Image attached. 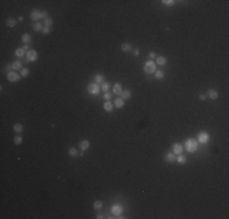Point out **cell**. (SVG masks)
I'll return each instance as SVG.
<instances>
[{
	"label": "cell",
	"mask_w": 229,
	"mask_h": 219,
	"mask_svg": "<svg viewBox=\"0 0 229 219\" xmlns=\"http://www.w3.org/2000/svg\"><path fill=\"white\" fill-rule=\"evenodd\" d=\"M185 148L188 152H190V153H193V152H195L196 150H198V141H195L194 139H188L185 141Z\"/></svg>",
	"instance_id": "6da1fadb"
},
{
	"label": "cell",
	"mask_w": 229,
	"mask_h": 219,
	"mask_svg": "<svg viewBox=\"0 0 229 219\" xmlns=\"http://www.w3.org/2000/svg\"><path fill=\"white\" fill-rule=\"evenodd\" d=\"M144 71L147 73V74H152V73L156 72V65L154 61H147L145 65H144Z\"/></svg>",
	"instance_id": "7a4b0ae2"
},
{
	"label": "cell",
	"mask_w": 229,
	"mask_h": 219,
	"mask_svg": "<svg viewBox=\"0 0 229 219\" xmlns=\"http://www.w3.org/2000/svg\"><path fill=\"white\" fill-rule=\"evenodd\" d=\"M99 91H100V87H99L98 84L91 83V84L88 85V93H89V94H91V95H98Z\"/></svg>",
	"instance_id": "3957f363"
},
{
	"label": "cell",
	"mask_w": 229,
	"mask_h": 219,
	"mask_svg": "<svg viewBox=\"0 0 229 219\" xmlns=\"http://www.w3.org/2000/svg\"><path fill=\"white\" fill-rule=\"evenodd\" d=\"M208 139H210V135L207 133H205V131H201V133H199V135H198V141L200 144H206L208 141Z\"/></svg>",
	"instance_id": "277c9868"
},
{
	"label": "cell",
	"mask_w": 229,
	"mask_h": 219,
	"mask_svg": "<svg viewBox=\"0 0 229 219\" xmlns=\"http://www.w3.org/2000/svg\"><path fill=\"white\" fill-rule=\"evenodd\" d=\"M38 58V52L35 50H29L27 52V60L28 62H32V61H35Z\"/></svg>",
	"instance_id": "5b68a950"
},
{
	"label": "cell",
	"mask_w": 229,
	"mask_h": 219,
	"mask_svg": "<svg viewBox=\"0 0 229 219\" xmlns=\"http://www.w3.org/2000/svg\"><path fill=\"white\" fill-rule=\"evenodd\" d=\"M30 18L33 20V21H37L38 22V20H40L42 18V11H39V10H32V12H30Z\"/></svg>",
	"instance_id": "8992f818"
},
{
	"label": "cell",
	"mask_w": 229,
	"mask_h": 219,
	"mask_svg": "<svg viewBox=\"0 0 229 219\" xmlns=\"http://www.w3.org/2000/svg\"><path fill=\"white\" fill-rule=\"evenodd\" d=\"M182 152H183V145L182 144H178V143L173 144V153L174 155H182Z\"/></svg>",
	"instance_id": "52a82bcc"
},
{
	"label": "cell",
	"mask_w": 229,
	"mask_h": 219,
	"mask_svg": "<svg viewBox=\"0 0 229 219\" xmlns=\"http://www.w3.org/2000/svg\"><path fill=\"white\" fill-rule=\"evenodd\" d=\"M7 79L10 82H17V80H20V75L17 74V72L12 71V72L7 73Z\"/></svg>",
	"instance_id": "ba28073f"
},
{
	"label": "cell",
	"mask_w": 229,
	"mask_h": 219,
	"mask_svg": "<svg viewBox=\"0 0 229 219\" xmlns=\"http://www.w3.org/2000/svg\"><path fill=\"white\" fill-rule=\"evenodd\" d=\"M207 96H208L211 100H216V99L218 97V93L216 91L215 89H210L208 93H207Z\"/></svg>",
	"instance_id": "9c48e42d"
},
{
	"label": "cell",
	"mask_w": 229,
	"mask_h": 219,
	"mask_svg": "<svg viewBox=\"0 0 229 219\" xmlns=\"http://www.w3.org/2000/svg\"><path fill=\"white\" fill-rule=\"evenodd\" d=\"M111 211H112V213H114V216H121V213H122V211H123V209H122V207H121V206H117V204H116V206L112 207V209H111Z\"/></svg>",
	"instance_id": "30bf717a"
},
{
	"label": "cell",
	"mask_w": 229,
	"mask_h": 219,
	"mask_svg": "<svg viewBox=\"0 0 229 219\" xmlns=\"http://www.w3.org/2000/svg\"><path fill=\"white\" fill-rule=\"evenodd\" d=\"M124 106V100L122 99V97H118V99H116L114 100V107H117V108H122Z\"/></svg>",
	"instance_id": "8fae6325"
},
{
	"label": "cell",
	"mask_w": 229,
	"mask_h": 219,
	"mask_svg": "<svg viewBox=\"0 0 229 219\" xmlns=\"http://www.w3.org/2000/svg\"><path fill=\"white\" fill-rule=\"evenodd\" d=\"M112 108H114V103L111 101H106L104 103V110H105L106 112H111Z\"/></svg>",
	"instance_id": "7c38bea8"
},
{
	"label": "cell",
	"mask_w": 229,
	"mask_h": 219,
	"mask_svg": "<svg viewBox=\"0 0 229 219\" xmlns=\"http://www.w3.org/2000/svg\"><path fill=\"white\" fill-rule=\"evenodd\" d=\"M114 93L117 94V95L122 94V85H121V83H116L114 85Z\"/></svg>",
	"instance_id": "4fadbf2b"
},
{
	"label": "cell",
	"mask_w": 229,
	"mask_h": 219,
	"mask_svg": "<svg viewBox=\"0 0 229 219\" xmlns=\"http://www.w3.org/2000/svg\"><path fill=\"white\" fill-rule=\"evenodd\" d=\"M79 147H81L82 151L88 150V148H89V141H88V140H82V141L79 143Z\"/></svg>",
	"instance_id": "5bb4252c"
},
{
	"label": "cell",
	"mask_w": 229,
	"mask_h": 219,
	"mask_svg": "<svg viewBox=\"0 0 229 219\" xmlns=\"http://www.w3.org/2000/svg\"><path fill=\"white\" fill-rule=\"evenodd\" d=\"M166 162H168V163H172L173 161H175V157H174V153H173V151L172 152H168L167 155H166Z\"/></svg>",
	"instance_id": "9a60e30c"
},
{
	"label": "cell",
	"mask_w": 229,
	"mask_h": 219,
	"mask_svg": "<svg viewBox=\"0 0 229 219\" xmlns=\"http://www.w3.org/2000/svg\"><path fill=\"white\" fill-rule=\"evenodd\" d=\"M121 49H122V51H124V52H128V51H130V50H132V44H129V43L122 44Z\"/></svg>",
	"instance_id": "2e32d148"
},
{
	"label": "cell",
	"mask_w": 229,
	"mask_h": 219,
	"mask_svg": "<svg viewBox=\"0 0 229 219\" xmlns=\"http://www.w3.org/2000/svg\"><path fill=\"white\" fill-rule=\"evenodd\" d=\"M21 39H22V42H23V43L28 45V43L32 40V37H30V34H27V33H26V34H23V35H22V38H21Z\"/></svg>",
	"instance_id": "e0dca14e"
},
{
	"label": "cell",
	"mask_w": 229,
	"mask_h": 219,
	"mask_svg": "<svg viewBox=\"0 0 229 219\" xmlns=\"http://www.w3.org/2000/svg\"><path fill=\"white\" fill-rule=\"evenodd\" d=\"M16 23H17V21H16L15 18H7V20H6V26H7V27H15Z\"/></svg>",
	"instance_id": "ac0fdd59"
},
{
	"label": "cell",
	"mask_w": 229,
	"mask_h": 219,
	"mask_svg": "<svg viewBox=\"0 0 229 219\" xmlns=\"http://www.w3.org/2000/svg\"><path fill=\"white\" fill-rule=\"evenodd\" d=\"M156 61H157V65H160V66H163V65H166V62H167V58L165 57V56H158Z\"/></svg>",
	"instance_id": "d6986e66"
},
{
	"label": "cell",
	"mask_w": 229,
	"mask_h": 219,
	"mask_svg": "<svg viewBox=\"0 0 229 219\" xmlns=\"http://www.w3.org/2000/svg\"><path fill=\"white\" fill-rule=\"evenodd\" d=\"M21 68H22V63H21L20 61H15L14 63H12V70H14V71L21 70Z\"/></svg>",
	"instance_id": "ffe728a7"
},
{
	"label": "cell",
	"mask_w": 229,
	"mask_h": 219,
	"mask_svg": "<svg viewBox=\"0 0 229 219\" xmlns=\"http://www.w3.org/2000/svg\"><path fill=\"white\" fill-rule=\"evenodd\" d=\"M94 79H95V82H96V83H104V80H105V77H104L102 74H95Z\"/></svg>",
	"instance_id": "44dd1931"
},
{
	"label": "cell",
	"mask_w": 229,
	"mask_h": 219,
	"mask_svg": "<svg viewBox=\"0 0 229 219\" xmlns=\"http://www.w3.org/2000/svg\"><path fill=\"white\" fill-rule=\"evenodd\" d=\"M122 99L123 100H127V99H129L130 96H132V93L129 91V90H124V91H122Z\"/></svg>",
	"instance_id": "7402d4cb"
},
{
	"label": "cell",
	"mask_w": 229,
	"mask_h": 219,
	"mask_svg": "<svg viewBox=\"0 0 229 219\" xmlns=\"http://www.w3.org/2000/svg\"><path fill=\"white\" fill-rule=\"evenodd\" d=\"M15 55H16L17 57H22V56L25 55V50H23V48H20V49H17V50L15 51Z\"/></svg>",
	"instance_id": "603a6c76"
},
{
	"label": "cell",
	"mask_w": 229,
	"mask_h": 219,
	"mask_svg": "<svg viewBox=\"0 0 229 219\" xmlns=\"http://www.w3.org/2000/svg\"><path fill=\"white\" fill-rule=\"evenodd\" d=\"M175 161H177L179 164H184V163L186 162V158L184 157V156H182V155H178V157L175 158Z\"/></svg>",
	"instance_id": "cb8c5ba5"
},
{
	"label": "cell",
	"mask_w": 229,
	"mask_h": 219,
	"mask_svg": "<svg viewBox=\"0 0 229 219\" xmlns=\"http://www.w3.org/2000/svg\"><path fill=\"white\" fill-rule=\"evenodd\" d=\"M14 130L16 131V133H21V131L23 130V127H22V124H20V123H16L14 125Z\"/></svg>",
	"instance_id": "d4e9b609"
},
{
	"label": "cell",
	"mask_w": 229,
	"mask_h": 219,
	"mask_svg": "<svg viewBox=\"0 0 229 219\" xmlns=\"http://www.w3.org/2000/svg\"><path fill=\"white\" fill-rule=\"evenodd\" d=\"M93 207H94L95 209L100 211L101 208H102V202H101V201H95V202L93 203Z\"/></svg>",
	"instance_id": "484cf974"
},
{
	"label": "cell",
	"mask_w": 229,
	"mask_h": 219,
	"mask_svg": "<svg viewBox=\"0 0 229 219\" xmlns=\"http://www.w3.org/2000/svg\"><path fill=\"white\" fill-rule=\"evenodd\" d=\"M68 153H70V156H72V157H74V156H77L78 153H77V150H76V147H70V150H68Z\"/></svg>",
	"instance_id": "4316f807"
},
{
	"label": "cell",
	"mask_w": 229,
	"mask_h": 219,
	"mask_svg": "<svg viewBox=\"0 0 229 219\" xmlns=\"http://www.w3.org/2000/svg\"><path fill=\"white\" fill-rule=\"evenodd\" d=\"M155 77H156V79H162L165 77V73L162 72V71H156L155 72Z\"/></svg>",
	"instance_id": "83f0119b"
},
{
	"label": "cell",
	"mask_w": 229,
	"mask_h": 219,
	"mask_svg": "<svg viewBox=\"0 0 229 219\" xmlns=\"http://www.w3.org/2000/svg\"><path fill=\"white\" fill-rule=\"evenodd\" d=\"M44 24H45V27H50V26L53 24V20H51L50 17L45 18V20H44Z\"/></svg>",
	"instance_id": "f1b7e54d"
},
{
	"label": "cell",
	"mask_w": 229,
	"mask_h": 219,
	"mask_svg": "<svg viewBox=\"0 0 229 219\" xmlns=\"http://www.w3.org/2000/svg\"><path fill=\"white\" fill-rule=\"evenodd\" d=\"M14 143L16 144V145H21V144H22V138L16 135V136L14 138Z\"/></svg>",
	"instance_id": "f546056e"
},
{
	"label": "cell",
	"mask_w": 229,
	"mask_h": 219,
	"mask_svg": "<svg viewBox=\"0 0 229 219\" xmlns=\"http://www.w3.org/2000/svg\"><path fill=\"white\" fill-rule=\"evenodd\" d=\"M33 29H34V30H37V32H38V30H43V28H42V24H40L39 22H35V23H34Z\"/></svg>",
	"instance_id": "4dcf8cb0"
},
{
	"label": "cell",
	"mask_w": 229,
	"mask_h": 219,
	"mask_svg": "<svg viewBox=\"0 0 229 219\" xmlns=\"http://www.w3.org/2000/svg\"><path fill=\"white\" fill-rule=\"evenodd\" d=\"M109 88H110V84H109V83H105V82H104V83L101 84V90H104L105 93L109 90Z\"/></svg>",
	"instance_id": "1f68e13d"
},
{
	"label": "cell",
	"mask_w": 229,
	"mask_h": 219,
	"mask_svg": "<svg viewBox=\"0 0 229 219\" xmlns=\"http://www.w3.org/2000/svg\"><path fill=\"white\" fill-rule=\"evenodd\" d=\"M29 74V70L28 68H22L21 70V75H23V77H27Z\"/></svg>",
	"instance_id": "d6a6232c"
},
{
	"label": "cell",
	"mask_w": 229,
	"mask_h": 219,
	"mask_svg": "<svg viewBox=\"0 0 229 219\" xmlns=\"http://www.w3.org/2000/svg\"><path fill=\"white\" fill-rule=\"evenodd\" d=\"M165 5H167V6H170V5H173L174 4V1H172V0H165V1H162Z\"/></svg>",
	"instance_id": "836d02e7"
},
{
	"label": "cell",
	"mask_w": 229,
	"mask_h": 219,
	"mask_svg": "<svg viewBox=\"0 0 229 219\" xmlns=\"http://www.w3.org/2000/svg\"><path fill=\"white\" fill-rule=\"evenodd\" d=\"M111 96H112V95H111L110 93H107V91L104 94V99H106V100H110V99H111Z\"/></svg>",
	"instance_id": "e575fe53"
},
{
	"label": "cell",
	"mask_w": 229,
	"mask_h": 219,
	"mask_svg": "<svg viewBox=\"0 0 229 219\" xmlns=\"http://www.w3.org/2000/svg\"><path fill=\"white\" fill-rule=\"evenodd\" d=\"M43 33H44V34H49V33H50V28H49V27H44V28H43Z\"/></svg>",
	"instance_id": "d590c367"
},
{
	"label": "cell",
	"mask_w": 229,
	"mask_h": 219,
	"mask_svg": "<svg viewBox=\"0 0 229 219\" xmlns=\"http://www.w3.org/2000/svg\"><path fill=\"white\" fill-rule=\"evenodd\" d=\"M42 18H48V11H42Z\"/></svg>",
	"instance_id": "8d00e7d4"
},
{
	"label": "cell",
	"mask_w": 229,
	"mask_h": 219,
	"mask_svg": "<svg viewBox=\"0 0 229 219\" xmlns=\"http://www.w3.org/2000/svg\"><path fill=\"white\" fill-rule=\"evenodd\" d=\"M5 68H6V71H9V73L12 72V71H11V70H12V65H6Z\"/></svg>",
	"instance_id": "74e56055"
},
{
	"label": "cell",
	"mask_w": 229,
	"mask_h": 219,
	"mask_svg": "<svg viewBox=\"0 0 229 219\" xmlns=\"http://www.w3.org/2000/svg\"><path fill=\"white\" fill-rule=\"evenodd\" d=\"M139 52H140V51H139V49H134V51H133L134 56H138V55H139Z\"/></svg>",
	"instance_id": "f35d334b"
},
{
	"label": "cell",
	"mask_w": 229,
	"mask_h": 219,
	"mask_svg": "<svg viewBox=\"0 0 229 219\" xmlns=\"http://www.w3.org/2000/svg\"><path fill=\"white\" fill-rule=\"evenodd\" d=\"M23 50L28 52V51H29V50H30V49H29V46H28V45H27V44H25V46H23Z\"/></svg>",
	"instance_id": "ab89813d"
},
{
	"label": "cell",
	"mask_w": 229,
	"mask_h": 219,
	"mask_svg": "<svg viewBox=\"0 0 229 219\" xmlns=\"http://www.w3.org/2000/svg\"><path fill=\"white\" fill-rule=\"evenodd\" d=\"M199 99H200L201 101H203V100L206 99V96H205V95H200V96H199Z\"/></svg>",
	"instance_id": "60d3db41"
},
{
	"label": "cell",
	"mask_w": 229,
	"mask_h": 219,
	"mask_svg": "<svg viewBox=\"0 0 229 219\" xmlns=\"http://www.w3.org/2000/svg\"><path fill=\"white\" fill-rule=\"evenodd\" d=\"M149 56H150V57L152 58V57H155L156 55H155V52H150V54H149Z\"/></svg>",
	"instance_id": "b9f144b4"
},
{
	"label": "cell",
	"mask_w": 229,
	"mask_h": 219,
	"mask_svg": "<svg viewBox=\"0 0 229 219\" xmlns=\"http://www.w3.org/2000/svg\"><path fill=\"white\" fill-rule=\"evenodd\" d=\"M96 218H98V219H102V218H104V216H102V214H98V216H96Z\"/></svg>",
	"instance_id": "7bdbcfd3"
}]
</instances>
